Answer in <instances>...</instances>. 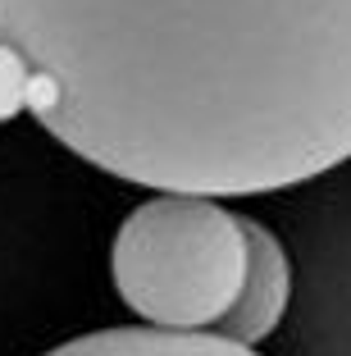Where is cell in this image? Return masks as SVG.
Returning <instances> with one entry per match:
<instances>
[{
    "label": "cell",
    "instance_id": "6da1fadb",
    "mask_svg": "<svg viewBox=\"0 0 351 356\" xmlns=\"http://www.w3.org/2000/svg\"><path fill=\"white\" fill-rule=\"evenodd\" d=\"M10 115L137 188H301L351 160V0H0Z\"/></svg>",
    "mask_w": 351,
    "mask_h": 356
},
{
    "label": "cell",
    "instance_id": "7a4b0ae2",
    "mask_svg": "<svg viewBox=\"0 0 351 356\" xmlns=\"http://www.w3.org/2000/svg\"><path fill=\"white\" fill-rule=\"evenodd\" d=\"M110 279L146 329L242 347L265 343L292 302V265L274 229L187 192L128 210L110 247Z\"/></svg>",
    "mask_w": 351,
    "mask_h": 356
},
{
    "label": "cell",
    "instance_id": "3957f363",
    "mask_svg": "<svg viewBox=\"0 0 351 356\" xmlns=\"http://www.w3.org/2000/svg\"><path fill=\"white\" fill-rule=\"evenodd\" d=\"M42 356H260L256 347L224 343L206 334H165V329H96L69 343L51 347Z\"/></svg>",
    "mask_w": 351,
    "mask_h": 356
}]
</instances>
